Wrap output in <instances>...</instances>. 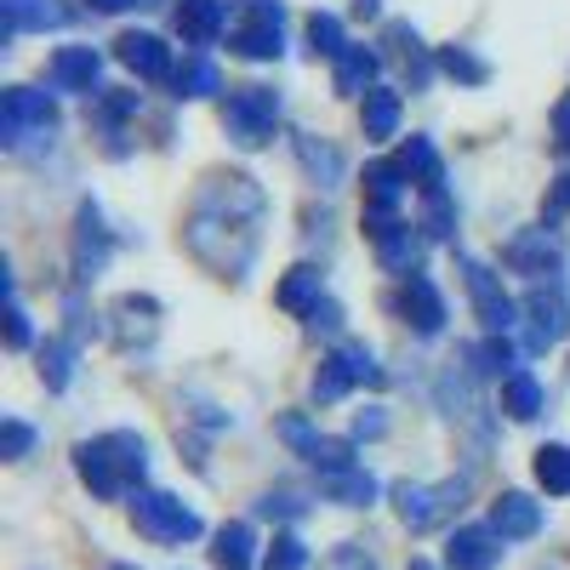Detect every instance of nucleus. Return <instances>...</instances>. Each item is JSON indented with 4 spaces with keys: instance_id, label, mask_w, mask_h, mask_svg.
Returning <instances> with one entry per match:
<instances>
[{
    "instance_id": "nucleus-24",
    "label": "nucleus",
    "mask_w": 570,
    "mask_h": 570,
    "mask_svg": "<svg viewBox=\"0 0 570 570\" xmlns=\"http://www.w3.org/2000/svg\"><path fill=\"white\" fill-rule=\"evenodd\" d=\"M542 405H548V394H542V383L525 371V365H513L508 376H502V411L513 416V422H537L542 416Z\"/></svg>"
},
{
    "instance_id": "nucleus-50",
    "label": "nucleus",
    "mask_w": 570,
    "mask_h": 570,
    "mask_svg": "<svg viewBox=\"0 0 570 570\" xmlns=\"http://www.w3.org/2000/svg\"><path fill=\"white\" fill-rule=\"evenodd\" d=\"M7 348H29V314H23L18 292L7 297Z\"/></svg>"
},
{
    "instance_id": "nucleus-43",
    "label": "nucleus",
    "mask_w": 570,
    "mask_h": 570,
    "mask_svg": "<svg viewBox=\"0 0 570 570\" xmlns=\"http://www.w3.org/2000/svg\"><path fill=\"white\" fill-rule=\"evenodd\" d=\"M274 434H279L285 445H292L297 456H308V451H314V440H320V434H314V422H308L303 411H292V416H279V422H274Z\"/></svg>"
},
{
    "instance_id": "nucleus-8",
    "label": "nucleus",
    "mask_w": 570,
    "mask_h": 570,
    "mask_svg": "<svg viewBox=\"0 0 570 570\" xmlns=\"http://www.w3.org/2000/svg\"><path fill=\"white\" fill-rule=\"evenodd\" d=\"M360 383H383V371H376V354L365 343H343V348H331L314 371V405H337L348 389Z\"/></svg>"
},
{
    "instance_id": "nucleus-42",
    "label": "nucleus",
    "mask_w": 570,
    "mask_h": 570,
    "mask_svg": "<svg viewBox=\"0 0 570 570\" xmlns=\"http://www.w3.org/2000/svg\"><path fill=\"white\" fill-rule=\"evenodd\" d=\"M35 428L29 422H18V416H7V422H0V456H7V462H23L29 451H35Z\"/></svg>"
},
{
    "instance_id": "nucleus-10",
    "label": "nucleus",
    "mask_w": 570,
    "mask_h": 570,
    "mask_svg": "<svg viewBox=\"0 0 570 570\" xmlns=\"http://www.w3.org/2000/svg\"><path fill=\"white\" fill-rule=\"evenodd\" d=\"M462 279H468V297H473V314H480V325L491 331V337H508V331L519 325L513 314V303H508V292H502V279L480 263V257H462Z\"/></svg>"
},
{
    "instance_id": "nucleus-34",
    "label": "nucleus",
    "mask_w": 570,
    "mask_h": 570,
    "mask_svg": "<svg viewBox=\"0 0 570 570\" xmlns=\"http://www.w3.org/2000/svg\"><path fill=\"white\" fill-rule=\"evenodd\" d=\"M400 166H405V177L416 183V188H434V183H445V160H440V149L428 137H411L405 149H400Z\"/></svg>"
},
{
    "instance_id": "nucleus-27",
    "label": "nucleus",
    "mask_w": 570,
    "mask_h": 570,
    "mask_svg": "<svg viewBox=\"0 0 570 570\" xmlns=\"http://www.w3.org/2000/svg\"><path fill=\"white\" fill-rule=\"evenodd\" d=\"M252 559H257L252 525H246V519H228V525L217 531V542H212V564L217 570H252Z\"/></svg>"
},
{
    "instance_id": "nucleus-46",
    "label": "nucleus",
    "mask_w": 570,
    "mask_h": 570,
    "mask_svg": "<svg viewBox=\"0 0 570 570\" xmlns=\"http://www.w3.org/2000/svg\"><path fill=\"white\" fill-rule=\"evenodd\" d=\"M257 513H263V519H303L308 502H303L297 491H268V497L257 502Z\"/></svg>"
},
{
    "instance_id": "nucleus-52",
    "label": "nucleus",
    "mask_w": 570,
    "mask_h": 570,
    "mask_svg": "<svg viewBox=\"0 0 570 570\" xmlns=\"http://www.w3.org/2000/svg\"><path fill=\"white\" fill-rule=\"evenodd\" d=\"M553 137H559V149H570V91L553 104Z\"/></svg>"
},
{
    "instance_id": "nucleus-25",
    "label": "nucleus",
    "mask_w": 570,
    "mask_h": 570,
    "mask_svg": "<svg viewBox=\"0 0 570 570\" xmlns=\"http://www.w3.org/2000/svg\"><path fill=\"white\" fill-rule=\"evenodd\" d=\"M320 491H325V502H343V508H371V502H376V480H371L360 462L320 473Z\"/></svg>"
},
{
    "instance_id": "nucleus-6",
    "label": "nucleus",
    "mask_w": 570,
    "mask_h": 570,
    "mask_svg": "<svg viewBox=\"0 0 570 570\" xmlns=\"http://www.w3.org/2000/svg\"><path fill=\"white\" fill-rule=\"evenodd\" d=\"M274 120H279V91L274 86H240V91H228V104H223L228 142H240V149H263V142L274 137Z\"/></svg>"
},
{
    "instance_id": "nucleus-49",
    "label": "nucleus",
    "mask_w": 570,
    "mask_h": 570,
    "mask_svg": "<svg viewBox=\"0 0 570 570\" xmlns=\"http://www.w3.org/2000/svg\"><path fill=\"white\" fill-rule=\"evenodd\" d=\"M559 217H570V171H559V177H553V188H548V200H542V223L553 228Z\"/></svg>"
},
{
    "instance_id": "nucleus-23",
    "label": "nucleus",
    "mask_w": 570,
    "mask_h": 570,
    "mask_svg": "<svg viewBox=\"0 0 570 570\" xmlns=\"http://www.w3.org/2000/svg\"><path fill=\"white\" fill-rule=\"evenodd\" d=\"M212 91H223V75H217V63L206 58V52H188L177 69H171V98L183 104H195V98H212Z\"/></svg>"
},
{
    "instance_id": "nucleus-48",
    "label": "nucleus",
    "mask_w": 570,
    "mask_h": 570,
    "mask_svg": "<svg viewBox=\"0 0 570 570\" xmlns=\"http://www.w3.org/2000/svg\"><path fill=\"white\" fill-rule=\"evenodd\" d=\"M63 314H69V343H75V348H80L86 337H98V314H86V303H80V297H69V303H63Z\"/></svg>"
},
{
    "instance_id": "nucleus-54",
    "label": "nucleus",
    "mask_w": 570,
    "mask_h": 570,
    "mask_svg": "<svg viewBox=\"0 0 570 570\" xmlns=\"http://www.w3.org/2000/svg\"><path fill=\"white\" fill-rule=\"evenodd\" d=\"M354 12H360V18H376L383 7H376V0H354Z\"/></svg>"
},
{
    "instance_id": "nucleus-3",
    "label": "nucleus",
    "mask_w": 570,
    "mask_h": 570,
    "mask_svg": "<svg viewBox=\"0 0 570 570\" xmlns=\"http://www.w3.org/2000/svg\"><path fill=\"white\" fill-rule=\"evenodd\" d=\"M58 131V104L46 98L35 86H12L7 98H0V142H7L12 155L35 149V142H52Z\"/></svg>"
},
{
    "instance_id": "nucleus-17",
    "label": "nucleus",
    "mask_w": 570,
    "mask_h": 570,
    "mask_svg": "<svg viewBox=\"0 0 570 570\" xmlns=\"http://www.w3.org/2000/svg\"><path fill=\"white\" fill-rule=\"evenodd\" d=\"M104 263H109V228H104L98 206L86 200L75 212V279H98Z\"/></svg>"
},
{
    "instance_id": "nucleus-33",
    "label": "nucleus",
    "mask_w": 570,
    "mask_h": 570,
    "mask_svg": "<svg viewBox=\"0 0 570 570\" xmlns=\"http://www.w3.org/2000/svg\"><path fill=\"white\" fill-rule=\"evenodd\" d=\"M155 303L149 297H120L115 303V320H120V348H131V343H155Z\"/></svg>"
},
{
    "instance_id": "nucleus-9",
    "label": "nucleus",
    "mask_w": 570,
    "mask_h": 570,
    "mask_svg": "<svg viewBox=\"0 0 570 570\" xmlns=\"http://www.w3.org/2000/svg\"><path fill=\"white\" fill-rule=\"evenodd\" d=\"M263 188L246 177V171H212L195 195V212L206 217H228V223H257L263 217Z\"/></svg>"
},
{
    "instance_id": "nucleus-19",
    "label": "nucleus",
    "mask_w": 570,
    "mask_h": 570,
    "mask_svg": "<svg viewBox=\"0 0 570 570\" xmlns=\"http://www.w3.org/2000/svg\"><path fill=\"white\" fill-rule=\"evenodd\" d=\"M115 58L137 75V80H171V52H166V40L160 35H120L115 40Z\"/></svg>"
},
{
    "instance_id": "nucleus-26",
    "label": "nucleus",
    "mask_w": 570,
    "mask_h": 570,
    "mask_svg": "<svg viewBox=\"0 0 570 570\" xmlns=\"http://www.w3.org/2000/svg\"><path fill=\"white\" fill-rule=\"evenodd\" d=\"M137 115V91H98V104H91V126L109 137V155H126V137L120 126Z\"/></svg>"
},
{
    "instance_id": "nucleus-21",
    "label": "nucleus",
    "mask_w": 570,
    "mask_h": 570,
    "mask_svg": "<svg viewBox=\"0 0 570 570\" xmlns=\"http://www.w3.org/2000/svg\"><path fill=\"white\" fill-rule=\"evenodd\" d=\"M98 75H104V58L91 46H63L52 58V69H46V80L58 91H98Z\"/></svg>"
},
{
    "instance_id": "nucleus-40",
    "label": "nucleus",
    "mask_w": 570,
    "mask_h": 570,
    "mask_svg": "<svg viewBox=\"0 0 570 570\" xmlns=\"http://www.w3.org/2000/svg\"><path fill=\"white\" fill-rule=\"evenodd\" d=\"M303 564H308V548H303L297 531H279L263 553V570H303Z\"/></svg>"
},
{
    "instance_id": "nucleus-31",
    "label": "nucleus",
    "mask_w": 570,
    "mask_h": 570,
    "mask_svg": "<svg viewBox=\"0 0 570 570\" xmlns=\"http://www.w3.org/2000/svg\"><path fill=\"white\" fill-rule=\"evenodd\" d=\"M376 69H383V58H376L371 46H343V58H337V91H343V98H365Z\"/></svg>"
},
{
    "instance_id": "nucleus-29",
    "label": "nucleus",
    "mask_w": 570,
    "mask_h": 570,
    "mask_svg": "<svg viewBox=\"0 0 570 570\" xmlns=\"http://www.w3.org/2000/svg\"><path fill=\"white\" fill-rule=\"evenodd\" d=\"M320 268L314 263H297V268H285V279L274 285V303L285 308V314H308L314 303H320Z\"/></svg>"
},
{
    "instance_id": "nucleus-55",
    "label": "nucleus",
    "mask_w": 570,
    "mask_h": 570,
    "mask_svg": "<svg viewBox=\"0 0 570 570\" xmlns=\"http://www.w3.org/2000/svg\"><path fill=\"white\" fill-rule=\"evenodd\" d=\"M405 570H434V564H428V559H411V564H405Z\"/></svg>"
},
{
    "instance_id": "nucleus-38",
    "label": "nucleus",
    "mask_w": 570,
    "mask_h": 570,
    "mask_svg": "<svg viewBox=\"0 0 570 570\" xmlns=\"http://www.w3.org/2000/svg\"><path fill=\"white\" fill-rule=\"evenodd\" d=\"M537 485L548 497H570V445H542L537 451Z\"/></svg>"
},
{
    "instance_id": "nucleus-47",
    "label": "nucleus",
    "mask_w": 570,
    "mask_h": 570,
    "mask_svg": "<svg viewBox=\"0 0 570 570\" xmlns=\"http://www.w3.org/2000/svg\"><path fill=\"white\" fill-rule=\"evenodd\" d=\"M320 570H376V559H371L360 542H343V548H331V553L320 559Z\"/></svg>"
},
{
    "instance_id": "nucleus-4",
    "label": "nucleus",
    "mask_w": 570,
    "mask_h": 570,
    "mask_svg": "<svg viewBox=\"0 0 570 570\" xmlns=\"http://www.w3.org/2000/svg\"><path fill=\"white\" fill-rule=\"evenodd\" d=\"M285 7L279 0H234V29H228V52H240L252 63H268L285 52Z\"/></svg>"
},
{
    "instance_id": "nucleus-51",
    "label": "nucleus",
    "mask_w": 570,
    "mask_h": 570,
    "mask_svg": "<svg viewBox=\"0 0 570 570\" xmlns=\"http://www.w3.org/2000/svg\"><path fill=\"white\" fill-rule=\"evenodd\" d=\"M383 434H389V416H383V411H376V405L354 416V440H383Z\"/></svg>"
},
{
    "instance_id": "nucleus-12",
    "label": "nucleus",
    "mask_w": 570,
    "mask_h": 570,
    "mask_svg": "<svg viewBox=\"0 0 570 570\" xmlns=\"http://www.w3.org/2000/svg\"><path fill=\"white\" fill-rule=\"evenodd\" d=\"M400 195H405V166L400 160L365 166V234L389 228L400 217Z\"/></svg>"
},
{
    "instance_id": "nucleus-53",
    "label": "nucleus",
    "mask_w": 570,
    "mask_h": 570,
    "mask_svg": "<svg viewBox=\"0 0 570 570\" xmlns=\"http://www.w3.org/2000/svg\"><path fill=\"white\" fill-rule=\"evenodd\" d=\"M98 12H126V7H155V0H91Z\"/></svg>"
},
{
    "instance_id": "nucleus-18",
    "label": "nucleus",
    "mask_w": 570,
    "mask_h": 570,
    "mask_svg": "<svg viewBox=\"0 0 570 570\" xmlns=\"http://www.w3.org/2000/svg\"><path fill=\"white\" fill-rule=\"evenodd\" d=\"M445 564H451V570H491V564H502V537H497V525H462V531H451Z\"/></svg>"
},
{
    "instance_id": "nucleus-1",
    "label": "nucleus",
    "mask_w": 570,
    "mask_h": 570,
    "mask_svg": "<svg viewBox=\"0 0 570 570\" xmlns=\"http://www.w3.org/2000/svg\"><path fill=\"white\" fill-rule=\"evenodd\" d=\"M75 473L91 485V497H126V491H142V473H149V445H142V434H131V428H115V434L104 440H86L75 445Z\"/></svg>"
},
{
    "instance_id": "nucleus-13",
    "label": "nucleus",
    "mask_w": 570,
    "mask_h": 570,
    "mask_svg": "<svg viewBox=\"0 0 570 570\" xmlns=\"http://www.w3.org/2000/svg\"><path fill=\"white\" fill-rule=\"evenodd\" d=\"M389 308L416 325V337H440V331H445V297H440V285L428 279V274H411Z\"/></svg>"
},
{
    "instance_id": "nucleus-30",
    "label": "nucleus",
    "mask_w": 570,
    "mask_h": 570,
    "mask_svg": "<svg viewBox=\"0 0 570 570\" xmlns=\"http://www.w3.org/2000/svg\"><path fill=\"white\" fill-rule=\"evenodd\" d=\"M389 52L405 63V80H411V91H422L428 80H434V63H428V52H422V40H416V29L411 23H389Z\"/></svg>"
},
{
    "instance_id": "nucleus-28",
    "label": "nucleus",
    "mask_w": 570,
    "mask_h": 570,
    "mask_svg": "<svg viewBox=\"0 0 570 570\" xmlns=\"http://www.w3.org/2000/svg\"><path fill=\"white\" fill-rule=\"evenodd\" d=\"M360 126H365V142H389L400 131V91L371 86L365 91V109H360Z\"/></svg>"
},
{
    "instance_id": "nucleus-35",
    "label": "nucleus",
    "mask_w": 570,
    "mask_h": 570,
    "mask_svg": "<svg viewBox=\"0 0 570 570\" xmlns=\"http://www.w3.org/2000/svg\"><path fill=\"white\" fill-rule=\"evenodd\" d=\"M422 234L428 240H456V206L445 195V183L422 188Z\"/></svg>"
},
{
    "instance_id": "nucleus-37",
    "label": "nucleus",
    "mask_w": 570,
    "mask_h": 570,
    "mask_svg": "<svg viewBox=\"0 0 570 570\" xmlns=\"http://www.w3.org/2000/svg\"><path fill=\"white\" fill-rule=\"evenodd\" d=\"M440 69L456 80V86H485L491 80V63L480 52H468V46H440Z\"/></svg>"
},
{
    "instance_id": "nucleus-44",
    "label": "nucleus",
    "mask_w": 570,
    "mask_h": 570,
    "mask_svg": "<svg viewBox=\"0 0 570 570\" xmlns=\"http://www.w3.org/2000/svg\"><path fill=\"white\" fill-rule=\"evenodd\" d=\"M308 462L320 468V473H331V468H354V445L348 440H314V451H308Z\"/></svg>"
},
{
    "instance_id": "nucleus-2",
    "label": "nucleus",
    "mask_w": 570,
    "mask_h": 570,
    "mask_svg": "<svg viewBox=\"0 0 570 570\" xmlns=\"http://www.w3.org/2000/svg\"><path fill=\"white\" fill-rule=\"evenodd\" d=\"M183 240H188V252H195L212 274H223V279H246L252 263H257V228L252 223H228V217L195 212V217H188V228H183Z\"/></svg>"
},
{
    "instance_id": "nucleus-32",
    "label": "nucleus",
    "mask_w": 570,
    "mask_h": 570,
    "mask_svg": "<svg viewBox=\"0 0 570 570\" xmlns=\"http://www.w3.org/2000/svg\"><path fill=\"white\" fill-rule=\"evenodd\" d=\"M297 160H303V171H308L320 188H337V183H343V155L331 149L325 137H308V131H303V137H297Z\"/></svg>"
},
{
    "instance_id": "nucleus-45",
    "label": "nucleus",
    "mask_w": 570,
    "mask_h": 570,
    "mask_svg": "<svg viewBox=\"0 0 570 570\" xmlns=\"http://www.w3.org/2000/svg\"><path fill=\"white\" fill-rule=\"evenodd\" d=\"M303 325L314 331V337H337V331H343V308L331 303V297H320V303L303 314Z\"/></svg>"
},
{
    "instance_id": "nucleus-11",
    "label": "nucleus",
    "mask_w": 570,
    "mask_h": 570,
    "mask_svg": "<svg viewBox=\"0 0 570 570\" xmlns=\"http://www.w3.org/2000/svg\"><path fill=\"white\" fill-rule=\"evenodd\" d=\"M564 331H570V303H564V292L553 285H537V292L525 297V348L531 354H548L553 343H564Z\"/></svg>"
},
{
    "instance_id": "nucleus-20",
    "label": "nucleus",
    "mask_w": 570,
    "mask_h": 570,
    "mask_svg": "<svg viewBox=\"0 0 570 570\" xmlns=\"http://www.w3.org/2000/svg\"><path fill=\"white\" fill-rule=\"evenodd\" d=\"M491 525H497L502 542H525V537L542 531V502H531L525 491H502L491 502Z\"/></svg>"
},
{
    "instance_id": "nucleus-56",
    "label": "nucleus",
    "mask_w": 570,
    "mask_h": 570,
    "mask_svg": "<svg viewBox=\"0 0 570 570\" xmlns=\"http://www.w3.org/2000/svg\"><path fill=\"white\" fill-rule=\"evenodd\" d=\"M109 570H137V564H109Z\"/></svg>"
},
{
    "instance_id": "nucleus-16",
    "label": "nucleus",
    "mask_w": 570,
    "mask_h": 570,
    "mask_svg": "<svg viewBox=\"0 0 570 570\" xmlns=\"http://www.w3.org/2000/svg\"><path fill=\"white\" fill-rule=\"evenodd\" d=\"M75 12L63 0H0V35L18 40V35H46V29H63Z\"/></svg>"
},
{
    "instance_id": "nucleus-22",
    "label": "nucleus",
    "mask_w": 570,
    "mask_h": 570,
    "mask_svg": "<svg viewBox=\"0 0 570 570\" xmlns=\"http://www.w3.org/2000/svg\"><path fill=\"white\" fill-rule=\"evenodd\" d=\"M228 29V0H177V35L188 46H212Z\"/></svg>"
},
{
    "instance_id": "nucleus-39",
    "label": "nucleus",
    "mask_w": 570,
    "mask_h": 570,
    "mask_svg": "<svg viewBox=\"0 0 570 570\" xmlns=\"http://www.w3.org/2000/svg\"><path fill=\"white\" fill-rule=\"evenodd\" d=\"M468 371H480V376H508V371H513V343H508V337L473 343V348H468Z\"/></svg>"
},
{
    "instance_id": "nucleus-7",
    "label": "nucleus",
    "mask_w": 570,
    "mask_h": 570,
    "mask_svg": "<svg viewBox=\"0 0 570 570\" xmlns=\"http://www.w3.org/2000/svg\"><path fill=\"white\" fill-rule=\"evenodd\" d=\"M462 497H468V480H445V485H411V480H400L394 485V508H400V525L405 531H434V525H445V519L462 508Z\"/></svg>"
},
{
    "instance_id": "nucleus-5",
    "label": "nucleus",
    "mask_w": 570,
    "mask_h": 570,
    "mask_svg": "<svg viewBox=\"0 0 570 570\" xmlns=\"http://www.w3.org/2000/svg\"><path fill=\"white\" fill-rule=\"evenodd\" d=\"M131 525L160 548H177L200 537V513L183 508L171 491H131Z\"/></svg>"
},
{
    "instance_id": "nucleus-15",
    "label": "nucleus",
    "mask_w": 570,
    "mask_h": 570,
    "mask_svg": "<svg viewBox=\"0 0 570 570\" xmlns=\"http://www.w3.org/2000/svg\"><path fill=\"white\" fill-rule=\"evenodd\" d=\"M502 263H508L513 274H531V279L553 274V268H559V240H553V228H548V223H542V228H519L513 240L502 246Z\"/></svg>"
},
{
    "instance_id": "nucleus-14",
    "label": "nucleus",
    "mask_w": 570,
    "mask_h": 570,
    "mask_svg": "<svg viewBox=\"0 0 570 570\" xmlns=\"http://www.w3.org/2000/svg\"><path fill=\"white\" fill-rule=\"evenodd\" d=\"M371 246H376V263H383V274H400V279H411V274H422V234L405 223V217H394L389 228H376L371 234Z\"/></svg>"
},
{
    "instance_id": "nucleus-41",
    "label": "nucleus",
    "mask_w": 570,
    "mask_h": 570,
    "mask_svg": "<svg viewBox=\"0 0 570 570\" xmlns=\"http://www.w3.org/2000/svg\"><path fill=\"white\" fill-rule=\"evenodd\" d=\"M308 40H314V58H343V23L331 12H314L308 18Z\"/></svg>"
},
{
    "instance_id": "nucleus-36",
    "label": "nucleus",
    "mask_w": 570,
    "mask_h": 570,
    "mask_svg": "<svg viewBox=\"0 0 570 570\" xmlns=\"http://www.w3.org/2000/svg\"><path fill=\"white\" fill-rule=\"evenodd\" d=\"M69 376H75V343L69 337H52V343H40V383L63 394L69 389Z\"/></svg>"
}]
</instances>
